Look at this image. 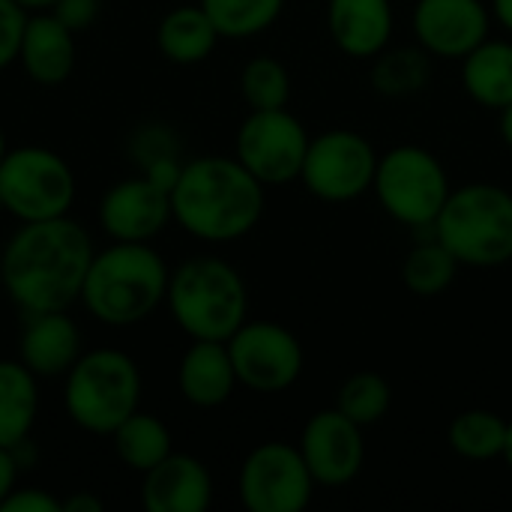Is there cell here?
Wrapping results in <instances>:
<instances>
[{
	"label": "cell",
	"mask_w": 512,
	"mask_h": 512,
	"mask_svg": "<svg viewBox=\"0 0 512 512\" xmlns=\"http://www.w3.org/2000/svg\"><path fill=\"white\" fill-rule=\"evenodd\" d=\"M93 255L87 228L69 216L21 222L0 252V285L24 315L63 312L81 300Z\"/></svg>",
	"instance_id": "1"
},
{
	"label": "cell",
	"mask_w": 512,
	"mask_h": 512,
	"mask_svg": "<svg viewBox=\"0 0 512 512\" xmlns=\"http://www.w3.org/2000/svg\"><path fill=\"white\" fill-rule=\"evenodd\" d=\"M264 183L237 156H198L171 189L174 222L201 243H234L264 216Z\"/></svg>",
	"instance_id": "2"
},
{
	"label": "cell",
	"mask_w": 512,
	"mask_h": 512,
	"mask_svg": "<svg viewBox=\"0 0 512 512\" xmlns=\"http://www.w3.org/2000/svg\"><path fill=\"white\" fill-rule=\"evenodd\" d=\"M168 279L171 267L150 243L111 240L93 255L78 303L105 327H135L165 303Z\"/></svg>",
	"instance_id": "3"
},
{
	"label": "cell",
	"mask_w": 512,
	"mask_h": 512,
	"mask_svg": "<svg viewBox=\"0 0 512 512\" xmlns=\"http://www.w3.org/2000/svg\"><path fill=\"white\" fill-rule=\"evenodd\" d=\"M165 306L189 339L228 342L249 318V288L225 258L198 255L171 270Z\"/></svg>",
	"instance_id": "4"
},
{
	"label": "cell",
	"mask_w": 512,
	"mask_h": 512,
	"mask_svg": "<svg viewBox=\"0 0 512 512\" xmlns=\"http://www.w3.org/2000/svg\"><path fill=\"white\" fill-rule=\"evenodd\" d=\"M432 237L465 267H504L512 261V192L498 183L453 189L432 225Z\"/></svg>",
	"instance_id": "5"
},
{
	"label": "cell",
	"mask_w": 512,
	"mask_h": 512,
	"mask_svg": "<svg viewBox=\"0 0 512 512\" xmlns=\"http://www.w3.org/2000/svg\"><path fill=\"white\" fill-rule=\"evenodd\" d=\"M141 393V369L126 351L93 348L66 372L63 408L78 429L111 438V432L141 408Z\"/></svg>",
	"instance_id": "6"
},
{
	"label": "cell",
	"mask_w": 512,
	"mask_h": 512,
	"mask_svg": "<svg viewBox=\"0 0 512 512\" xmlns=\"http://www.w3.org/2000/svg\"><path fill=\"white\" fill-rule=\"evenodd\" d=\"M372 192L381 210L408 228H432L453 186L444 162L420 144H396L378 156Z\"/></svg>",
	"instance_id": "7"
},
{
	"label": "cell",
	"mask_w": 512,
	"mask_h": 512,
	"mask_svg": "<svg viewBox=\"0 0 512 512\" xmlns=\"http://www.w3.org/2000/svg\"><path fill=\"white\" fill-rule=\"evenodd\" d=\"M0 201L18 222L69 216L75 204V174L69 162L48 147H9L0 162Z\"/></svg>",
	"instance_id": "8"
},
{
	"label": "cell",
	"mask_w": 512,
	"mask_h": 512,
	"mask_svg": "<svg viewBox=\"0 0 512 512\" xmlns=\"http://www.w3.org/2000/svg\"><path fill=\"white\" fill-rule=\"evenodd\" d=\"M375 144L357 129H327L309 141L300 183L324 204H351L372 192L378 171Z\"/></svg>",
	"instance_id": "9"
},
{
	"label": "cell",
	"mask_w": 512,
	"mask_h": 512,
	"mask_svg": "<svg viewBox=\"0 0 512 512\" xmlns=\"http://www.w3.org/2000/svg\"><path fill=\"white\" fill-rule=\"evenodd\" d=\"M309 132L288 108L249 111L234 138V156L264 186H288L300 180L309 150Z\"/></svg>",
	"instance_id": "10"
},
{
	"label": "cell",
	"mask_w": 512,
	"mask_h": 512,
	"mask_svg": "<svg viewBox=\"0 0 512 512\" xmlns=\"http://www.w3.org/2000/svg\"><path fill=\"white\" fill-rule=\"evenodd\" d=\"M315 486L300 447L288 441L258 444L237 474V495L249 512H303Z\"/></svg>",
	"instance_id": "11"
},
{
	"label": "cell",
	"mask_w": 512,
	"mask_h": 512,
	"mask_svg": "<svg viewBox=\"0 0 512 512\" xmlns=\"http://www.w3.org/2000/svg\"><path fill=\"white\" fill-rule=\"evenodd\" d=\"M240 387L252 393H285L291 390L306 366L303 345L279 321H243V327L225 342Z\"/></svg>",
	"instance_id": "12"
},
{
	"label": "cell",
	"mask_w": 512,
	"mask_h": 512,
	"mask_svg": "<svg viewBox=\"0 0 512 512\" xmlns=\"http://www.w3.org/2000/svg\"><path fill=\"white\" fill-rule=\"evenodd\" d=\"M312 477L324 489L348 486L360 477L366 462L363 426L348 420L336 405L318 411L306 420L303 435L297 441Z\"/></svg>",
	"instance_id": "13"
},
{
	"label": "cell",
	"mask_w": 512,
	"mask_h": 512,
	"mask_svg": "<svg viewBox=\"0 0 512 512\" xmlns=\"http://www.w3.org/2000/svg\"><path fill=\"white\" fill-rule=\"evenodd\" d=\"M411 24L426 54L462 60L489 39L492 9L483 0H417Z\"/></svg>",
	"instance_id": "14"
},
{
	"label": "cell",
	"mask_w": 512,
	"mask_h": 512,
	"mask_svg": "<svg viewBox=\"0 0 512 512\" xmlns=\"http://www.w3.org/2000/svg\"><path fill=\"white\" fill-rule=\"evenodd\" d=\"M168 222H174L171 192L144 174L114 183L99 201V225L114 243H150Z\"/></svg>",
	"instance_id": "15"
},
{
	"label": "cell",
	"mask_w": 512,
	"mask_h": 512,
	"mask_svg": "<svg viewBox=\"0 0 512 512\" xmlns=\"http://www.w3.org/2000/svg\"><path fill=\"white\" fill-rule=\"evenodd\" d=\"M141 504L147 512H207L213 504V477L189 453H171L144 474Z\"/></svg>",
	"instance_id": "16"
},
{
	"label": "cell",
	"mask_w": 512,
	"mask_h": 512,
	"mask_svg": "<svg viewBox=\"0 0 512 512\" xmlns=\"http://www.w3.org/2000/svg\"><path fill=\"white\" fill-rule=\"evenodd\" d=\"M81 330L63 312H30L18 333V360L36 378H66L81 357Z\"/></svg>",
	"instance_id": "17"
},
{
	"label": "cell",
	"mask_w": 512,
	"mask_h": 512,
	"mask_svg": "<svg viewBox=\"0 0 512 512\" xmlns=\"http://www.w3.org/2000/svg\"><path fill=\"white\" fill-rule=\"evenodd\" d=\"M393 24V0H327L330 39L354 60H372L390 48Z\"/></svg>",
	"instance_id": "18"
},
{
	"label": "cell",
	"mask_w": 512,
	"mask_h": 512,
	"mask_svg": "<svg viewBox=\"0 0 512 512\" xmlns=\"http://www.w3.org/2000/svg\"><path fill=\"white\" fill-rule=\"evenodd\" d=\"M240 387L228 345L210 339H192L177 366V390L195 408H222Z\"/></svg>",
	"instance_id": "19"
},
{
	"label": "cell",
	"mask_w": 512,
	"mask_h": 512,
	"mask_svg": "<svg viewBox=\"0 0 512 512\" xmlns=\"http://www.w3.org/2000/svg\"><path fill=\"white\" fill-rule=\"evenodd\" d=\"M18 63L42 87L63 84L75 69V33L54 12L27 15Z\"/></svg>",
	"instance_id": "20"
},
{
	"label": "cell",
	"mask_w": 512,
	"mask_h": 512,
	"mask_svg": "<svg viewBox=\"0 0 512 512\" xmlns=\"http://www.w3.org/2000/svg\"><path fill=\"white\" fill-rule=\"evenodd\" d=\"M219 30L210 21V15L201 9V3L195 6H174L171 12L162 15L159 27H156V48L168 63L177 66H195L204 63L213 48L219 45Z\"/></svg>",
	"instance_id": "21"
},
{
	"label": "cell",
	"mask_w": 512,
	"mask_h": 512,
	"mask_svg": "<svg viewBox=\"0 0 512 512\" xmlns=\"http://www.w3.org/2000/svg\"><path fill=\"white\" fill-rule=\"evenodd\" d=\"M462 87L465 93L489 108L501 111L512 102V42L486 39L468 57H462Z\"/></svg>",
	"instance_id": "22"
},
{
	"label": "cell",
	"mask_w": 512,
	"mask_h": 512,
	"mask_svg": "<svg viewBox=\"0 0 512 512\" xmlns=\"http://www.w3.org/2000/svg\"><path fill=\"white\" fill-rule=\"evenodd\" d=\"M39 414V378L21 360H0V447L30 438Z\"/></svg>",
	"instance_id": "23"
},
{
	"label": "cell",
	"mask_w": 512,
	"mask_h": 512,
	"mask_svg": "<svg viewBox=\"0 0 512 512\" xmlns=\"http://www.w3.org/2000/svg\"><path fill=\"white\" fill-rule=\"evenodd\" d=\"M111 441H114V453L117 459L129 468V471H138V474H147L150 468H156L165 456L174 453V444H171V429L153 417V414H144L141 408L126 417L114 432H111Z\"/></svg>",
	"instance_id": "24"
},
{
	"label": "cell",
	"mask_w": 512,
	"mask_h": 512,
	"mask_svg": "<svg viewBox=\"0 0 512 512\" xmlns=\"http://www.w3.org/2000/svg\"><path fill=\"white\" fill-rule=\"evenodd\" d=\"M372 87L387 99H405L420 90H426L432 78V54H426L420 45H402V48H384L378 57H372Z\"/></svg>",
	"instance_id": "25"
},
{
	"label": "cell",
	"mask_w": 512,
	"mask_h": 512,
	"mask_svg": "<svg viewBox=\"0 0 512 512\" xmlns=\"http://www.w3.org/2000/svg\"><path fill=\"white\" fill-rule=\"evenodd\" d=\"M507 426H510V420H504L495 411L468 408L453 417V423L447 429V441L456 456H462L468 462H489V459L504 456Z\"/></svg>",
	"instance_id": "26"
},
{
	"label": "cell",
	"mask_w": 512,
	"mask_h": 512,
	"mask_svg": "<svg viewBox=\"0 0 512 512\" xmlns=\"http://www.w3.org/2000/svg\"><path fill=\"white\" fill-rule=\"evenodd\" d=\"M459 261L456 255L441 243V240H426L417 243L402 264V282L414 297H438L444 294L459 273Z\"/></svg>",
	"instance_id": "27"
},
{
	"label": "cell",
	"mask_w": 512,
	"mask_h": 512,
	"mask_svg": "<svg viewBox=\"0 0 512 512\" xmlns=\"http://www.w3.org/2000/svg\"><path fill=\"white\" fill-rule=\"evenodd\" d=\"M222 39H252L270 30L285 12V0H198Z\"/></svg>",
	"instance_id": "28"
},
{
	"label": "cell",
	"mask_w": 512,
	"mask_h": 512,
	"mask_svg": "<svg viewBox=\"0 0 512 512\" xmlns=\"http://www.w3.org/2000/svg\"><path fill=\"white\" fill-rule=\"evenodd\" d=\"M336 408L354 420L357 426L369 429L378 426L393 408V387L378 372H354L336 393Z\"/></svg>",
	"instance_id": "29"
},
{
	"label": "cell",
	"mask_w": 512,
	"mask_h": 512,
	"mask_svg": "<svg viewBox=\"0 0 512 512\" xmlns=\"http://www.w3.org/2000/svg\"><path fill=\"white\" fill-rule=\"evenodd\" d=\"M240 96L249 105V111L288 108L291 72L285 69L282 60H276L270 54H258L240 72Z\"/></svg>",
	"instance_id": "30"
},
{
	"label": "cell",
	"mask_w": 512,
	"mask_h": 512,
	"mask_svg": "<svg viewBox=\"0 0 512 512\" xmlns=\"http://www.w3.org/2000/svg\"><path fill=\"white\" fill-rule=\"evenodd\" d=\"M24 24H27V12L15 0H0V69L18 60Z\"/></svg>",
	"instance_id": "31"
},
{
	"label": "cell",
	"mask_w": 512,
	"mask_h": 512,
	"mask_svg": "<svg viewBox=\"0 0 512 512\" xmlns=\"http://www.w3.org/2000/svg\"><path fill=\"white\" fill-rule=\"evenodd\" d=\"M0 512H63V501L36 486H21V489L15 486L3 498Z\"/></svg>",
	"instance_id": "32"
},
{
	"label": "cell",
	"mask_w": 512,
	"mask_h": 512,
	"mask_svg": "<svg viewBox=\"0 0 512 512\" xmlns=\"http://www.w3.org/2000/svg\"><path fill=\"white\" fill-rule=\"evenodd\" d=\"M51 12H54L72 33H78V30H87V27L99 18L102 0H57Z\"/></svg>",
	"instance_id": "33"
},
{
	"label": "cell",
	"mask_w": 512,
	"mask_h": 512,
	"mask_svg": "<svg viewBox=\"0 0 512 512\" xmlns=\"http://www.w3.org/2000/svg\"><path fill=\"white\" fill-rule=\"evenodd\" d=\"M18 471H21V465H18L15 453L9 447H0V504L18 486Z\"/></svg>",
	"instance_id": "34"
},
{
	"label": "cell",
	"mask_w": 512,
	"mask_h": 512,
	"mask_svg": "<svg viewBox=\"0 0 512 512\" xmlns=\"http://www.w3.org/2000/svg\"><path fill=\"white\" fill-rule=\"evenodd\" d=\"M102 510H105L102 498H96V495H90V492H75V495H69V498L63 501V512H102Z\"/></svg>",
	"instance_id": "35"
},
{
	"label": "cell",
	"mask_w": 512,
	"mask_h": 512,
	"mask_svg": "<svg viewBox=\"0 0 512 512\" xmlns=\"http://www.w3.org/2000/svg\"><path fill=\"white\" fill-rule=\"evenodd\" d=\"M492 15L504 30L512 33V0H492Z\"/></svg>",
	"instance_id": "36"
},
{
	"label": "cell",
	"mask_w": 512,
	"mask_h": 512,
	"mask_svg": "<svg viewBox=\"0 0 512 512\" xmlns=\"http://www.w3.org/2000/svg\"><path fill=\"white\" fill-rule=\"evenodd\" d=\"M498 132H501V141L512 150V102L498 111Z\"/></svg>",
	"instance_id": "37"
},
{
	"label": "cell",
	"mask_w": 512,
	"mask_h": 512,
	"mask_svg": "<svg viewBox=\"0 0 512 512\" xmlns=\"http://www.w3.org/2000/svg\"><path fill=\"white\" fill-rule=\"evenodd\" d=\"M15 3H18L27 15H33V12H51L57 0H15Z\"/></svg>",
	"instance_id": "38"
},
{
	"label": "cell",
	"mask_w": 512,
	"mask_h": 512,
	"mask_svg": "<svg viewBox=\"0 0 512 512\" xmlns=\"http://www.w3.org/2000/svg\"><path fill=\"white\" fill-rule=\"evenodd\" d=\"M504 462H507V468L512 471V420L510 426H507V444H504V456H501Z\"/></svg>",
	"instance_id": "39"
},
{
	"label": "cell",
	"mask_w": 512,
	"mask_h": 512,
	"mask_svg": "<svg viewBox=\"0 0 512 512\" xmlns=\"http://www.w3.org/2000/svg\"><path fill=\"white\" fill-rule=\"evenodd\" d=\"M6 150H9V144H6V135H3V126H0V162H3V156H6Z\"/></svg>",
	"instance_id": "40"
},
{
	"label": "cell",
	"mask_w": 512,
	"mask_h": 512,
	"mask_svg": "<svg viewBox=\"0 0 512 512\" xmlns=\"http://www.w3.org/2000/svg\"><path fill=\"white\" fill-rule=\"evenodd\" d=\"M0 213H6V210H3V201H0Z\"/></svg>",
	"instance_id": "41"
}]
</instances>
